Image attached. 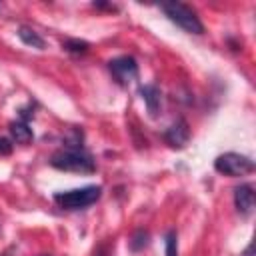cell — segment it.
<instances>
[{
	"label": "cell",
	"instance_id": "cell-4",
	"mask_svg": "<svg viewBox=\"0 0 256 256\" xmlns=\"http://www.w3.org/2000/svg\"><path fill=\"white\" fill-rule=\"evenodd\" d=\"M214 168H216V172H220L224 176H244L254 170V162L244 154L226 152L214 160Z\"/></svg>",
	"mask_w": 256,
	"mask_h": 256
},
{
	"label": "cell",
	"instance_id": "cell-1",
	"mask_svg": "<svg viewBox=\"0 0 256 256\" xmlns=\"http://www.w3.org/2000/svg\"><path fill=\"white\" fill-rule=\"evenodd\" d=\"M50 166L56 170L64 172H80V174H90L96 170V164L92 156L84 148H62L52 154Z\"/></svg>",
	"mask_w": 256,
	"mask_h": 256
},
{
	"label": "cell",
	"instance_id": "cell-6",
	"mask_svg": "<svg viewBox=\"0 0 256 256\" xmlns=\"http://www.w3.org/2000/svg\"><path fill=\"white\" fill-rule=\"evenodd\" d=\"M164 138H166V142H168L170 146H174V148L186 146V142H188V138H190L188 122H186L184 118H178V120L164 132Z\"/></svg>",
	"mask_w": 256,
	"mask_h": 256
},
{
	"label": "cell",
	"instance_id": "cell-14",
	"mask_svg": "<svg viewBox=\"0 0 256 256\" xmlns=\"http://www.w3.org/2000/svg\"><path fill=\"white\" fill-rule=\"evenodd\" d=\"M10 152H12V142H10L8 138H0V154L6 156V154H10Z\"/></svg>",
	"mask_w": 256,
	"mask_h": 256
},
{
	"label": "cell",
	"instance_id": "cell-3",
	"mask_svg": "<svg viewBox=\"0 0 256 256\" xmlns=\"http://www.w3.org/2000/svg\"><path fill=\"white\" fill-rule=\"evenodd\" d=\"M100 196H102L100 186H84V188L54 194V202L64 210H82V208H88L90 204H94Z\"/></svg>",
	"mask_w": 256,
	"mask_h": 256
},
{
	"label": "cell",
	"instance_id": "cell-10",
	"mask_svg": "<svg viewBox=\"0 0 256 256\" xmlns=\"http://www.w3.org/2000/svg\"><path fill=\"white\" fill-rule=\"evenodd\" d=\"M10 136H12V140H16L18 144H28V142L34 138L32 128H28V124L22 122V120L10 124Z\"/></svg>",
	"mask_w": 256,
	"mask_h": 256
},
{
	"label": "cell",
	"instance_id": "cell-9",
	"mask_svg": "<svg viewBox=\"0 0 256 256\" xmlns=\"http://www.w3.org/2000/svg\"><path fill=\"white\" fill-rule=\"evenodd\" d=\"M18 38H20L26 46H32V48H38V50H44V46H46L44 38H42L36 30L28 28V26H20V28H18Z\"/></svg>",
	"mask_w": 256,
	"mask_h": 256
},
{
	"label": "cell",
	"instance_id": "cell-5",
	"mask_svg": "<svg viewBox=\"0 0 256 256\" xmlns=\"http://www.w3.org/2000/svg\"><path fill=\"white\" fill-rule=\"evenodd\" d=\"M108 70L114 76V80L122 86L130 84L132 80L138 78V64L132 56H118L108 62Z\"/></svg>",
	"mask_w": 256,
	"mask_h": 256
},
{
	"label": "cell",
	"instance_id": "cell-16",
	"mask_svg": "<svg viewBox=\"0 0 256 256\" xmlns=\"http://www.w3.org/2000/svg\"><path fill=\"white\" fill-rule=\"evenodd\" d=\"M92 6H94V8H106V10H118L114 4H102V2H94Z\"/></svg>",
	"mask_w": 256,
	"mask_h": 256
},
{
	"label": "cell",
	"instance_id": "cell-13",
	"mask_svg": "<svg viewBox=\"0 0 256 256\" xmlns=\"http://www.w3.org/2000/svg\"><path fill=\"white\" fill-rule=\"evenodd\" d=\"M166 256H178V236L176 230H170L166 234Z\"/></svg>",
	"mask_w": 256,
	"mask_h": 256
},
{
	"label": "cell",
	"instance_id": "cell-7",
	"mask_svg": "<svg viewBox=\"0 0 256 256\" xmlns=\"http://www.w3.org/2000/svg\"><path fill=\"white\" fill-rule=\"evenodd\" d=\"M254 202H256V194L250 184H240L234 190V206L240 214H244V216L250 214L254 208Z\"/></svg>",
	"mask_w": 256,
	"mask_h": 256
},
{
	"label": "cell",
	"instance_id": "cell-15",
	"mask_svg": "<svg viewBox=\"0 0 256 256\" xmlns=\"http://www.w3.org/2000/svg\"><path fill=\"white\" fill-rule=\"evenodd\" d=\"M94 256H108V246H106V244L98 246V248H96V252H94Z\"/></svg>",
	"mask_w": 256,
	"mask_h": 256
},
{
	"label": "cell",
	"instance_id": "cell-2",
	"mask_svg": "<svg viewBox=\"0 0 256 256\" xmlns=\"http://www.w3.org/2000/svg\"><path fill=\"white\" fill-rule=\"evenodd\" d=\"M160 8L168 16V20H172L184 32H188V34H202L204 32L200 18L196 16V12L190 6L182 4V2H162Z\"/></svg>",
	"mask_w": 256,
	"mask_h": 256
},
{
	"label": "cell",
	"instance_id": "cell-11",
	"mask_svg": "<svg viewBox=\"0 0 256 256\" xmlns=\"http://www.w3.org/2000/svg\"><path fill=\"white\" fill-rule=\"evenodd\" d=\"M62 48H64L66 52H70V54H86V52H88V48H90V44H88L86 40L66 38V40L62 42Z\"/></svg>",
	"mask_w": 256,
	"mask_h": 256
},
{
	"label": "cell",
	"instance_id": "cell-12",
	"mask_svg": "<svg viewBox=\"0 0 256 256\" xmlns=\"http://www.w3.org/2000/svg\"><path fill=\"white\" fill-rule=\"evenodd\" d=\"M146 246H148V232H146V230H136V232L132 234V238H130V250L140 252V250H144Z\"/></svg>",
	"mask_w": 256,
	"mask_h": 256
},
{
	"label": "cell",
	"instance_id": "cell-17",
	"mask_svg": "<svg viewBox=\"0 0 256 256\" xmlns=\"http://www.w3.org/2000/svg\"><path fill=\"white\" fill-rule=\"evenodd\" d=\"M42 256H50V254H42Z\"/></svg>",
	"mask_w": 256,
	"mask_h": 256
},
{
	"label": "cell",
	"instance_id": "cell-8",
	"mask_svg": "<svg viewBox=\"0 0 256 256\" xmlns=\"http://www.w3.org/2000/svg\"><path fill=\"white\" fill-rule=\"evenodd\" d=\"M140 96H142L150 116H158V112L162 108V92H160V88L154 86V84H144V86H140Z\"/></svg>",
	"mask_w": 256,
	"mask_h": 256
}]
</instances>
